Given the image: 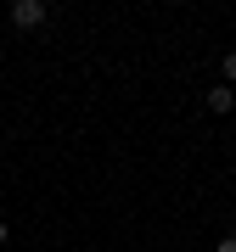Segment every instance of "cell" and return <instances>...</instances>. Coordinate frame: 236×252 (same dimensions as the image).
Listing matches in <instances>:
<instances>
[{
    "label": "cell",
    "instance_id": "cell-5",
    "mask_svg": "<svg viewBox=\"0 0 236 252\" xmlns=\"http://www.w3.org/2000/svg\"><path fill=\"white\" fill-rule=\"evenodd\" d=\"M6 235H11V230H6V224H0V247H6Z\"/></svg>",
    "mask_w": 236,
    "mask_h": 252
},
{
    "label": "cell",
    "instance_id": "cell-2",
    "mask_svg": "<svg viewBox=\"0 0 236 252\" xmlns=\"http://www.w3.org/2000/svg\"><path fill=\"white\" fill-rule=\"evenodd\" d=\"M236 107V90H231V84H214V90H208V112H231Z\"/></svg>",
    "mask_w": 236,
    "mask_h": 252
},
{
    "label": "cell",
    "instance_id": "cell-3",
    "mask_svg": "<svg viewBox=\"0 0 236 252\" xmlns=\"http://www.w3.org/2000/svg\"><path fill=\"white\" fill-rule=\"evenodd\" d=\"M219 73H225V84H236V51H225V56H219Z\"/></svg>",
    "mask_w": 236,
    "mask_h": 252
},
{
    "label": "cell",
    "instance_id": "cell-4",
    "mask_svg": "<svg viewBox=\"0 0 236 252\" xmlns=\"http://www.w3.org/2000/svg\"><path fill=\"white\" fill-rule=\"evenodd\" d=\"M214 252H236V235H225V241H219V247H214Z\"/></svg>",
    "mask_w": 236,
    "mask_h": 252
},
{
    "label": "cell",
    "instance_id": "cell-1",
    "mask_svg": "<svg viewBox=\"0 0 236 252\" xmlns=\"http://www.w3.org/2000/svg\"><path fill=\"white\" fill-rule=\"evenodd\" d=\"M51 11H45V0H11V23L17 28H39Z\"/></svg>",
    "mask_w": 236,
    "mask_h": 252
}]
</instances>
